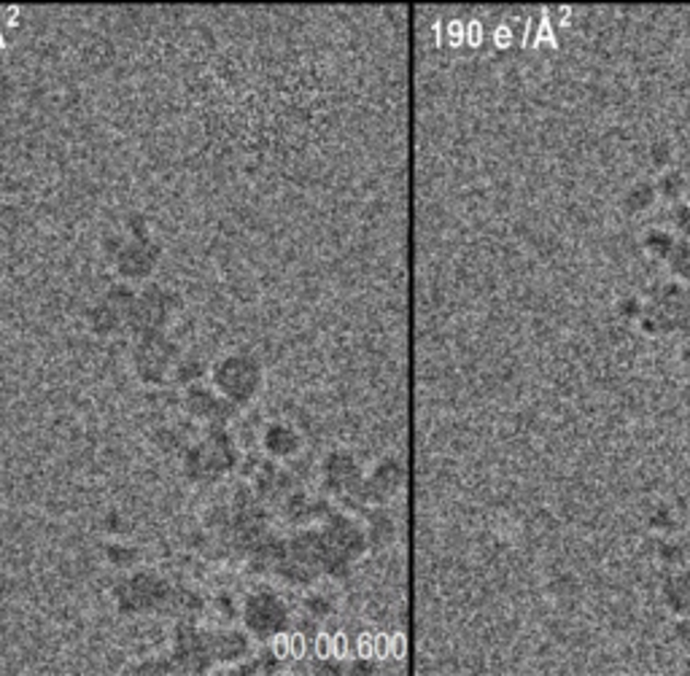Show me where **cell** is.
<instances>
[{
    "label": "cell",
    "instance_id": "cell-1",
    "mask_svg": "<svg viewBox=\"0 0 690 676\" xmlns=\"http://www.w3.org/2000/svg\"><path fill=\"white\" fill-rule=\"evenodd\" d=\"M664 602L675 615L690 617V569L677 571L664 585Z\"/></svg>",
    "mask_w": 690,
    "mask_h": 676
}]
</instances>
